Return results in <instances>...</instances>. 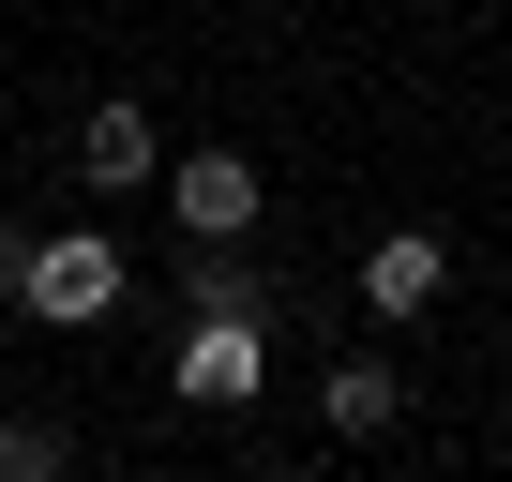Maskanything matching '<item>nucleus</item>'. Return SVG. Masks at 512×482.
Segmentation results:
<instances>
[{
	"label": "nucleus",
	"instance_id": "nucleus-3",
	"mask_svg": "<svg viewBox=\"0 0 512 482\" xmlns=\"http://www.w3.org/2000/svg\"><path fill=\"white\" fill-rule=\"evenodd\" d=\"M362 287H377V317H422V302L452 287V241H437V226H392L377 257H362Z\"/></svg>",
	"mask_w": 512,
	"mask_h": 482
},
{
	"label": "nucleus",
	"instance_id": "nucleus-5",
	"mask_svg": "<svg viewBox=\"0 0 512 482\" xmlns=\"http://www.w3.org/2000/svg\"><path fill=\"white\" fill-rule=\"evenodd\" d=\"M181 392H196V407H241V392H256V317H196V332H181Z\"/></svg>",
	"mask_w": 512,
	"mask_h": 482
},
{
	"label": "nucleus",
	"instance_id": "nucleus-7",
	"mask_svg": "<svg viewBox=\"0 0 512 482\" xmlns=\"http://www.w3.org/2000/svg\"><path fill=\"white\" fill-rule=\"evenodd\" d=\"M61 467V422H0V482H46Z\"/></svg>",
	"mask_w": 512,
	"mask_h": 482
},
{
	"label": "nucleus",
	"instance_id": "nucleus-2",
	"mask_svg": "<svg viewBox=\"0 0 512 482\" xmlns=\"http://www.w3.org/2000/svg\"><path fill=\"white\" fill-rule=\"evenodd\" d=\"M166 211H181L196 241H241V226H256V151H181V166H166Z\"/></svg>",
	"mask_w": 512,
	"mask_h": 482
},
{
	"label": "nucleus",
	"instance_id": "nucleus-4",
	"mask_svg": "<svg viewBox=\"0 0 512 482\" xmlns=\"http://www.w3.org/2000/svg\"><path fill=\"white\" fill-rule=\"evenodd\" d=\"M151 151H166V136H151L136 106H91V121H76V181H91V196H136Z\"/></svg>",
	"mask_w": 512,
	"mask_h": 482
},
{
	"label": "nucleus",
	"instance_id": "nucleus-1",
	"mask_svg": "<svg viewBox=\"0 0 512 482\" xmlns=\"http://www.w3.org/2000/svg\"><path fill=\"white\" fill-rule=\"evenodd\" d=\"M16 302H31L46 332H91V317L121 302V241H91V226H61V241H31V272H16Z\"/></svg>",
	"mask_w": 512,
	"mask_h": 482
},
{
	"label": "nucleus",
	"instance_id": "nucleus-8",
	"mask_svg": "<svg viewBox=\"0 0 512 482\" xmlns=\"http://www.w3.org/2000/svg\"><path fill=\"white\" fill-rule=\"evenodd\" d=\"M16 272H31V241H16V226H0V287H16Z\"/></svg>",
	"mask_w": 512,
	"mask_h": 482
},
{
	"label": "nucleus",
	"instance_id": "nucleus-6",
	"mask_svg": "<svg viewBox=\"0 0 512 482\" xmlns=\"http://www.w3.org/2000/svg\"><path fill=\"white\" fill-rule=\"evenodd\" d=\"M317 407H332V437H377L407 392H392V362H332V392H317Z\"/></svg>",
	"mask_w": 512,
	"mask_h": 482
}]
</instances>
